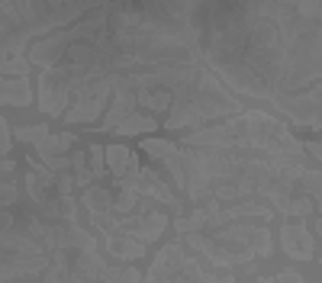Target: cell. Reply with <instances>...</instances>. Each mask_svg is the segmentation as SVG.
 Segmentation results:
<instances>
[{
  "label": "cell",
  "mask_w": 322,
  "mask_h": 283,
  "mask_svg": "<svg viewBox=\"0 0 322 283\" xmlns=\"http://www.w3.org/2000/svg\"><path fill=\"white\" fill-rule=\"evenodd\" d=\"M283 248H287V251L293 254V257H309V251H313V248H309V235H306V226H283Z\"/></svg>",
  "instance_id": "6da1fadb"
},
{
  "label": "cell",
  "mask_w": 322,
  "mask_h": 283,
  "mask_svg": "<svg viewBox=\"0 0 322 283\" xmlns=\"http://www.w3.org/2000/svg\"><path fill=\"white\" fill-rule=\"evenodd\" d=\"M119 129L123 132H142V129H155V119L151 116H136V119H126Z\"/></svg>",
  "instance_id": "7a4b0ae2"
}]
</instances>
